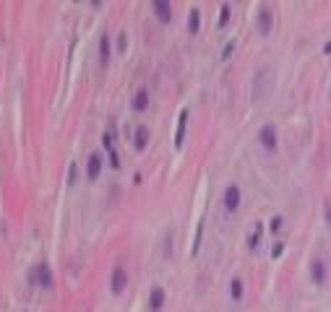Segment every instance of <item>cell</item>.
<instances>
[{
    "mask_svg": "<svg viewBox=\"0 0 331 312\" xmlns=\"http://www.w3.org/2000/svg\"><path fill=\"white\" fill-rule=\"evenodd\" d=\"M32 281L37 286H42V289H50L52 286V271H50V265L47 263H39L34 268V273H32Z\"/></svg>",
    "mask_w": 331,
    "mask_h": 312,
    "instance_id": "2",
    "label": "cell"
},
{
    "mask_svg": "<svg viewBox=\"0 0 331 312\" xmlns=\"http://www.w3.org/2000/svg\"><path fill=\"white\" fill-rule=\"evenodd\" d=\"M185 123H188V110L180 112L177 117V133H175V148H183V141H185Z\"/></svg>",
    "mask_w": 331,
    "mask_h": 312,
    "instance_id": "12",
    "label": "cell"
},
{
    "mask_svg": "<svg viewBox=\"0 0 331 312\" xmlns=\"http://www.w3.org/2000/svg\"><path fill=\"white\" fill-rule=\"evenodd\" d=\"M311 278H313V284H323L326 281V263L323 260H313V265H311Z\"/></svg>",
    "mask_w": 331,
    "mask_h": 312,
    "instance_id": "11",
    "label": "cell"
},
{
    "mask_svg": "<svg viewBox=\"0 0 331 312\" xmlns=\"http://www.w3.org/2000/svg\"><path fill=\"white\" fill-rule=\"evenodd\" d=\"M146 143H149V130H146V128H136V135H133V148L144 151Z\"/></svg>",
    "mask_w": 331,
    "mask_h": 312,
    "instance_id": "13",
    "label": "cell"
},
{
    "mask_svg": "<svg viewBox=\"0 0 331 312\" xmlns=\"http://www.w3.org/2000/svg\"><path fill=\"white\" fill-rule=\"evenodd\" d=\"M323 52H326V55H331V39L326 42V47H323Z\"/></svg>",
    "mask_w": 331,
    "mask_h": 312,
    "instance_id": "22",
    "label": "cell"
},
{
    "mask_svg": "<svg viewBox=\"0 0 331 312\" xmlns=\"http://www.w3.org/2000/svg\"><path fill=\"white\" fill-rule=\"evenodd\" d=\"M112 284H110V289H112V294L115 296H120L125 292V284H128V273H125V268L123 265H115V271H112Z\"/></svg>",
    "mask_w": 331,
    "mask_h": 312,
    "instance_id": "3",
    "label": "cell"
},
{
    "mask_svg": "<svg viewBox=\"0 0 331 312\" xmlns=\"http://www.w3.org/2000/svg\"><path fill=\"white\" fill-rule=\"evenodd\" d=\"M131 107H133V112H146L149 110V91L146 89H138L136 94H133Z\"/></svg>",
    "mask_w": 331,
    "mask_h": 312,
    "instance_id": "10",
    "label": "cell"
},
{
    "mask_svg": "<svg viewBox=\"0 0 331 312\" xmlns=\"http://www.w3.org/2000/svg\"><path fill=\"white\" fill-rule=\"evenodd\" d=\"M110 55H112V44H110V34L104 32L102 37H99V63L107 68L110 65Z\"/></svg>",
    "mask_w": 331,
    "mask_h": 312,
    "instance_id": "8",
    "label": "cell"
},
{
    "mask_svg": "<svg viewBox=\"0 0 331 312\" xmlns=\"http://www.w3.org/2000/svg\"><path fill=\"white\" fill-rule=\"evenodd\" d=\"M198 29H201V11L198 8H191V13H188V32L198 34Z\"/></svg>",
    "mask_w": 331,
    "mask_h": 312,
    "instance_id": "14",
    "label": "cell"
},
{
    "mask_svg": "<svg viewBox=\"0 0 331 312\" xmlns=\"http://www.w3.org/2000/svg\"><path fill=\"white\" fill-rule=\"evenodd\" d=\"M272 26H274L272 11H269V8H261V11H258V32H261L263 37H269V34H272Z\"/></svg>",
    "mask_w": 331,
    "mask_h": 312,
    "instance_id": "7",
    "label": "cell"
},
{
    "mask_svg": "<svg viewBox=\"0 0 331 312\" xmlns=\"http://www.w3.org/2000/svg\"><path fill=\"white\" fill-rule=\"evenodd\" d=\"M326 216H329V224H331V205H326Z\"/></svg>",
    "mask_w": 331,
    "mask_h": 312,
    "instance_id": "23",
    "label": "cell"
},
{
    "mask_svg": "<svg viewBox=\"0 0 331 312\" xmlns=\"http://www.w3.org/2000/svg\"><path fill=\"white\" fill-rule=\"evenodd\" d=\"M230 296H232V302L243 299V278H232L230 281Z\"/></svg>",
    "mask_w": 331,
    "mask_h": 312,
    "instance_id": "15",
    "label": "cell"
},
{
    "mask_svg": "<svg viewBox=\"0 0 331 312\" xmlns=\"http://www.w3.org/2000/svg\"><path fill=\"white\" fill-rule=\"evenodd\" d=\"M261 232H263V226H261V224H255V232H253V237H251V239H248V247H251V250H255V247H258V239H261Z\"/></svg>",
    "mask_w": 331,
    "mask_h": 312,
    "instance_id": "17",
    "label": "cell"
},
{
    "mask_svg": "<svg viewBox=\"0 0 331 312\" xmlns=\"http://www.w3.org/2000/svg\"><path fill=\"white\" fill-rule=\"evenodd\" d=\"M102 164H104V156L99 154V151H94L92 156H89V162H86V177L89 180H97L99 177V172H102Z\"/></svg>",
    "mask_w": 331,
    "mask_h": 312,
    "instance_id": "5",
    "label": "cell"
},
{
    "mask_svg": "<svg viewBox=\"0 0 331 312\" xmlns=\"http://www.w3.org/2000/svg\"><path fill=\"white\" fill-rule=\"evenodd\" d=\"M258 141L266 151H276V143H279V138H276V128L274 125H263L261 133H258Z\"/></svg>",
    "mask_w": 331,
    "mask_h": 312,
    "instance_id": "4",
    "label": "cell"
},
{
    "mask_svg": "<svg viewBox=\"0 0 331 312\" xmlns=\"http://www.w3.org/2000/svg\"><path fill=\"white\" fill-rule=\"evenodd\" d=\"M68 174H71V177H68V182H71V185H73V182H76V174H78V166H76V164H71V169H68Z\"/></svg>",
    "mask_w": 331,
    "mask_h": 312,
    "instance_id": "20",
    "label": "cell"
},
{
    "mask_svg": "<svg viewBox=\"0 0 331 312\" xmlns=\"http://www.w3.org/2000/svg\"><path fill=\"white\" fill-rule=\"evenodd\" d=\"M230 16H232V5L224 3V5H222V13H219V29H222V26H227Z\"/></svg>",
    "mask_w": 331,
    "mask_h": 312,
    "instance_id": "16",
    "label": "cell"
},
{
    "mask_svg": "<svg viewBox=\"0 0 331 312\" xmlns=\"http://www.w3.org/2000/svg\"><path fill=\"white\" fill-rule=\"evenodd\" d=\"M152 8H154V16L159 18L162 24H170L172 21V5L167 3V0H154Z\"/></svg>",
    "mask_w": 331,
    "mask_h": 312,
    "instance_id": "6",
    "label": "cell"
},
{
    "mask_svg": "<svg viewBox=\"0 0 331 312\" xmlns=\"http://www.w3.org/2000/svg\"><path fill=\"white\" fill-rule=\"evenodd\" d=\"M222 205H224V211H227V214H235V211L240 208V187L237 185H230L227 190H224Z\"/></svg>",
    "mask_w": 331,
    "mask_h": 312,
    "instance_id": "1",
    "label": "cell"
},
{
    "mask_svg": "<svg viewBox=\"0 0 331 312\" xmlns=\"http://www.w3.org/2000/svg\"><path fill=\"white\" fill-rule=\"evenodd\" d=\"M269 229H272V234L279 232V229H282V216H274V219H272V224H269Z\"/></svg>",
    "mask_w": 331,
    "mask_h": 312,
    "instance_id": "18",
    "label": "cell"
},
{
    "mask_svg": "<svg viewBox=\"0 0 331 312\" xmlns=\"http://www.w3.org/2000/svg\"><path fill=\"white\" fill-rule=\"evenodd\" d=\"M232 50H235V42H230L227 47H224V52H222V60H227V57L232 55Z\"/></svg>",
    "mask_w": 331,
    "mask_h": 312,
    "instance_id": "21",
    "label": "cell"
},
{
    "mask_svg": "<svg viewBox=\"0 0 331 312\" xmlns=\"http://www.w3.org/2000/svg\"><path fill=\"white\" fill-rule=\"evenodd\" d=\"M164 299H167V296H164V289H162V286H154V289H152V296H149V310H152V312H159V310L164 307Z\"/></svg>",
    "mask_w": 331,
    "mask_h": 312,
    "instance_id": "9",
    "label": "cell"
},
{
    "mask_svg": "<svg viewBox=\"0 0 331 312\" xmlns=\"http://www.w3.org/2000/svg\"><path fill=\"white\" fill-rule=\"evenodd\" d=\"M125 47H128V37H125V34H120V39H117V50H120V52H125Z\"/></svg>",
    "mask_w": 331,
    "mask_h": 312,
    "instance_id": "19",
    "label": "cell"
}]
</instances>
